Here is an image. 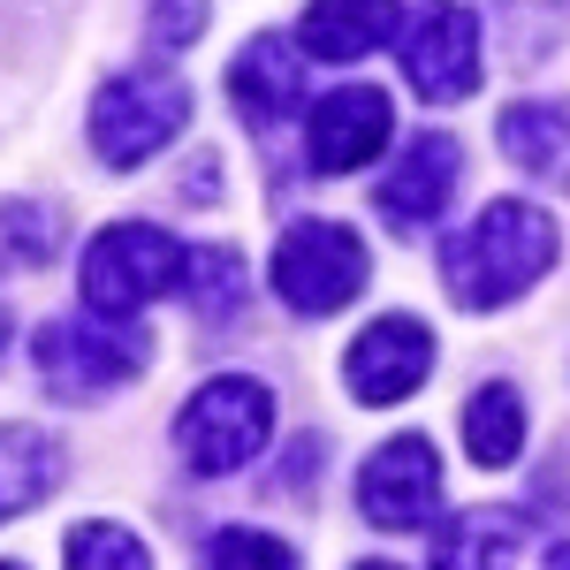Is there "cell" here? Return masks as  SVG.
<instances>
[{"label":"cell","mask_w":570,"mask_h":570,"mask_svg":"<svg viewBox=\"0 0 570 570\" xmlns=\"http://www.w3.org/2000/svg\"><path fill=\"white\" fill-rule=\"evenodd\" d=\"M190 122V85L168 69H122L91 99V153L99 168H145Z\"/></svg>","instance_id":"obj_6"},{"label":"cell","mask_w":570,"mask_h":570,"mask_svg":"<svg viewBox=\"0 0 570 570\" xmlns=\"http://www.w3.org/2000/svg\"><path fill=\"white\" fill-rule=\"evenodd\" d=\"M389 39H403V0H312L297 23L312 61H365Z\"/></svg>","instance_id":"obj_13"},{"label":"cell","mask_w":570,"mask_h":570,"mask_svg":"<svg viewBox=\"0 0 570 570\" xmlns=\"http://www.w3.org/2000/svg\"><path fill=\"white\" fill-rule=\"evenodd\" d=\"M0 570H23V563H0Z\"/></svg>","instance_id":"obj_29"},{"label":"cell","mask_w":570,"mask_h":570,"mask_svg":"<svg viewBox=\"0 0 570 570\" xmlns=\"http://www.w3.org/2000/svg\"><path fill=\"white\" fill-rule=\"evenodd\" d=\"M183 305L198 312L206 327L244 320V312H252V274H244V252H228V244H198V252H183Z\"/></svg>","instance_id":"obj_16"},{"label":"cell","mask_w":570,"mask_h":570,"mask_svg":"<svg viewBox=\"0 0 570 570\" xmlns=\"http://www.w3.org/2000/svg\"><path fill=\"white\" fill-rule=\"evenodd\" d=\"M53 252H61V220L31 198H8L0 206V274H39Z\"/></svg>","instance_id":"obj_20"},{"label":"cell","mask_w":570,"mask_h":570,"mask_svg":"<svg viewBox=\"0 0 570 570\" xmlns=\"http://www.w3.org/2000/svg\"><path fill=\"white\" fill-rule=\"evenodd\" d=\"M403 85L426 107H456L480 85V16L464 0H426L403 23Z\"/></svg>","instance_id":"obj_7"},{"label":"cell","mask_w":570,"mask_h":570,"mask_svg":"<svg viewBox=\"0 0 570 570\" xmlns=\"http://www.w3.org/2000/svg\"><path fill=\"white\" fill-rule=\"evenodd\" d=\"M183 289V244L153 220H115L85 244V312L137 320L153 297Z\"/></svg>","instance_id":"obj_5"},{"label":"cell","mask_w":570,"mask_h":570,"mask_svg":"<svg viewBox=\"0 0 570 570\" xmlns=\"http://www.w3.org/2000/svg\"><path fill=\"white\" fill-rule=\"evenodd\" d=\"M69 570H153V556H145V540H137V532L91 518V525L69 532Z\"/></svg>","instance_id":"obj_22"},{"label":"cell","mask_w":570,"mask_h":570,"mask_svg":"<svg viewBox=\"0 0 570 570\" xmlns=\"http://www.w3.org/2000/svg\"><path fill=\"white\" fill-rule=\"evenodd\" d=\"M214 198H220V160L198 153V160H190V206H214Z\"/></svg>","instance_id":"obj_25"},{"label":"cell","mask_w":570,"mask_h":570,"mask_svg":"<svg viewBox=\"0 0 570 570\" xmlns=\"http://www.w3.org/2000/svg\"><path fill=\"white\" fill-rule=\"evenodd\" d=\"M532 540L525 510H456L434 525V570H510Z\"/></svg>","instance_id":"obj_14"},{"label":"cell","mask_w":570,"mask_h":570,"mask_svg":"<svg viewBox=\"0 0 570 570\" xmlns=\"http://www.w3.org/2000/svg\"><path fill=\"white\" fill-rule=\"evenodd\" d=\"M266 274H274V297L297 320H327V312L357 305V289L373 282V259H365V236L351 220H289Z\"/></svg>","instance_id":"obj_4"},{"label":"cell","mask_w":570,"mask_h":570,"mask_svg":"<svg viewBox=\"0 0 570 570\" xmlns=\"http://www.w3.org/2000/svg\"><path fill=\"white\" fill-rule=\"evenodd\" d=\"M494 137H502V153H510V168H525V176L548 183V190H570V115L563 107L525 99V107H510V115L494 122Z\"/></svg>","instance_id":"obj_15"},{"label":"cell","mask_w":570,"mask_h":570,"mask_svg":"<svg viewBox=\"0 0 570 570\" xmlns=\"http://www.w3.org/2000/svg\"><path fill=\"white\" fill-rule=\"evenodd\" d=\"M31 365H39L46 395L61 403H99V395L130 389L153 365V335L130 320H46L31 335Z\"/></svg>","instance_id":"obj_2"},{"label":"cell","mask_w":570,"mask_h":570,"mask_svg":"<svg viewBox=\"0 0 570 570\" xmlns=\"http://www.w3.org/2000/svg\"><path fill=\"white\" fill-rule=\"evenodd\" d=\"M228 107L252 122V130H282L297 107H305V61H297V39L266 31L252 39L236 61H228Z\"/></svg>","instance_id":"obj_12"},{"label":"cell","mask_w":570,"mask_h":570,"mask_svg":"<svg viewBox=\"0 0 570 570\" xmlns=\"http://www.w3.org/2000/svg\"><path fill=\"white\" fill-rule=\"evenodd\" d=\"M0 351H8V320H0Z\"/></svg>","instance_id":"obj_28"},{"label":"cell","mask_w":570,"mask_h":570,"mask_svg":"<svg viewBox=\"0 0 570 570\" xmlns=\"http://www.w3.org/2000/svg\"><path fill=\"white\" fill-rule=\"evenodd\" d=\"M434 494H441V456L426 434H395L365 456L357 472V510L373 518L381 532H419L434 518Z\"/></svg>","instance_id":"obj_8"},{"label":"cell","mask_w":570,"mask_h":570,"mask_svg":"<svg viewBox=\"0 0 570 570\" xmlns=\"http://www.w3.org/2000/svg\"><path fill=\"white\" fill-rule=\"evenodd\" d=\"M548 570H570V540H563V548H548Z\"/></svg>","instance_id":"obj_26"},{"label":"cell","mask_w":570,"mask_h":570,"mask_svg":"<svg viewBox=\"0 0 570 570\" xmlns=\"http://www.w3.org/2000/svg\"><path fill=\"white\" fill-rule=\"evenodd\" d=\"M464 449H472L480 472L518 464V449H525V395L510 389V381H487V389L464 403Z\"/></svg>","instance_id":"obj_18"},{"label":"cell","mask_w":570,"mask_h":570,"mask_svg":"<svg viewBox=\"0 0 570 570\" xmlns=\"http://www.w3.org/2000/svg\"><path fill=\"white\" fill-rule=\"evenodd\" d=\"M153 53H183V46L206 39V0H153V23H145Z\"/></svg>","instance_id":"obj_23"},{"label":"cell","mask_w":570,"mask_h":570,"mask_svg":"<svg viewBox=\"0 0 570 570\" xmlns=\"http://www.w3.org/2000/svg\"><path fill=\"white\" fill-rule=\"evenodd\" d=\"M556 252H563V236H556V214H548V206L487 198L480 214H472V228L449 236L441 282H449V297L464 312H502L556 266Z\"/></svg>","instance_id":"obj_1"},{"label":"cell","mask_w":570,"mask_h":570,"mask_svg":"<svg viewBox=\"0 0 570 570\" xmlns=\"http://www.w3.org/2000/svg\"><path fill=\"white\" fill-rule=\"evenodd\" d=\"M456 176H464V153H456V137H411L403 145V160L389 168V183H381V220H389L395 236H426L441 214H449V198H456Z\"/></svg>","instance_id":"obj_10"},{"label":"cell","mask_w":570,"mask_h":570,"mask_svg":"<svg viewBox=\"0 0 570 570\" xmlns=\"http://www.w3.org/2000/svg\"><path fill=\"white\" fill-rule=\"evenodd\" d=\"M53 487H61V449L39 426H0V518L39 510Z\"/></svg>","instance_id":"obj_17"},{"label":"cell","mask_w":570,"mask_h":570,"mask_svg":"<svg viewBox=\"0 0 570 570\" xmlns=\"http://www.w3.org/2000/svg\"><path fill=\"white\" fill-rule=\"evenodd\" d=\"M357 570H403V563H357Z\"/></svg>","instance_id":"obj_27"},{"label":"cell","mask_w":570,"mask_h":570,"mask_svg":"<svg viewBox=\"0 0 570 570\" xmlns=\"http://www.w3.org/2000/svg\"><path fill=\"white\" fill-rule=\"evenodd\" d=\"M274 434V389L252 373H220L176 411V456L198 480H228L244 472Z\"/></svg>","instance_id":"obj_3"},{"label":"cell","mask_w":570,"mask_h":570,"mask_svg":"<svg viewBox=\"0 0 570 570\" xmlns=\"http://www.w3.org/2000/svg\"><path fill=\"white\" fill-rule=\"evenodd\" d=\"M198 570H305V563H297V548H289V540H274V532L228 525V532L206 540V563H198Z\"/></svg>","instance_id":"obj_21"},{"label":"cell","mask_w":570,"mask_h":570,"mask_svg":"<svg viewBox=\"0 0 570 570\" xmlns=\"http://www.w3.org/2000/svg\"><path fill=\"white\" fill-rule=\"evenodd\" d=\"M343 373H351L357 403H403V395L434 373V327H419L411 312H389V320H373L351 343Z\"/></svg>","instance_id":"obj_11"},{"label":"cell","mask_w":570,"mask_h":570,"mask_svg":"<svg viewBox=\"0 0 570 570\" xmlns=\"http://www.w3.org/2000/svg\"><path fill=\"white\" fill-rule=\"evenodd\" d=\"M395 115H389V91L381 85H335L305 122V160L320 176H351L365 160H381Z\"/></svg>","instance_id":"obj_9"},{"label":"cell","mask_w":570,"mask_h":570,"mask_svg":"<svg viewBox=\"0 0 570 570\" xmlns=\"http://www.w3.org/2000/svg\"><path fill=\"white\" fill-rule=\"evenodd\" d=\"M563 23H570V0H494V39L518 69H532L548 46H563Z\"/></svg>","instance_id":"obj_19"},{"label":"cell","mask_w":570,"mask_h":570,"mask_svg":"<svg viewBox=\"0 0 570 570\" xmlns=\"http://www.w3.org/2000/svg\"><path fill=\"white\" fill-rule=\"evenodd\" d=\"M320 464H327V441H320V434L289 441V464H282V487H289V494L305 487V494H312V480H320Z\"/></svg>","instance_id":"obj_24"}]
</instances>
